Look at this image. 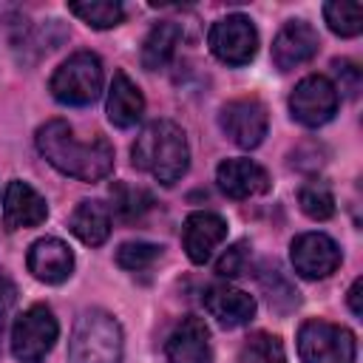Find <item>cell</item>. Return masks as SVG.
I'll return each mask as SVG.
<instances>
[{
	"instance_id": "1",
	"label": "cell",
	"mask_w": 363,
	"mask_h": 363,
	"mask_svg": "<svg viewBox=\"0 0 363 363\" xmlns=\"http://www.w3.org/2000/svg\"><path fill=\"white\" fill-rule=\"evenodd\" d=\"M37 150L62 176L79 182H99L113 170V147L105 136L79 142L65 119H51L37 128Z\"/></svg>"
},
{
	"instance_id": "2",
	"label": "cell",
	"mask_w": 363,
	"mask_h": 363,
	"mask_svg": "<svg viewBox=\"0 0 363 363\" xmlns=\"http://www.w3.org/2000/svg\"><path fill=\"white\" fill-rule=\"evenodd\" d=\"M133 167L147 170L159 184H176L190 167V147L184 130L170 119L150 122L130 147Z\"/></svg>"
},
{
	"instance_id": "3",
	"label": "cell",
	"mask_w": 363,
	"mask_h": 363,
	"mask_svg": "<svg viewBox=\"0 0 363 363\" xmlns=\"http://www.w3.org/2000/svg\"><path fill=\"white\" fill-rule=\"evenodd\" d=\"M122 326L105 309H85L68 340V363H122Z\"/></svg>"
},
{
	"instance_id": "4",
	"label": "cell",
	"mask_w": 363,
	"mask_h": 363,
	"mask_svg": "<svg viewBox=\"0 0 363 363\" xmlns=\"http://www.w3.org/2000/svg\"><path fill=\"white\" fill-rule=\"evenodd\" d=\"M48 91L62 105H91L102 94V62L94 51H77L71 54L48 82Z\"/></svg>"
},
{
	"instance_id": "5",
	"label": "cell",
	"mask_w": 363,
	"mask_h": 363,
	"mask_svg": "<svg viewBox=\"0 0 363 363\" xmlns=\"http://www.w3.org/2000/svg\"><path fill=\"white\" fill-rule=\"evenodd\" d=\"M298 354L303 363H354L357 340L346 326L306 320L298 329Z\"/></svg>"
},
{
	"instance_id": "6",
	"label": "cell",
	"mask_w": 363,
	"mask_h": 363,
	"mask_svg": "<svg viewBox=\"0 0 363 363\" xmlns=\"http://www.w3.org/2000/svg\"><path fill=\"white\" fill-rule=\"evenodd\" d=\"M60 323L45 303H31L11 326V354L20 363H43L54 349Z\"/></svg>"
},
{
	"instance_id": "7",
	"label": "cell",
	"mask_w": 363,
	"mask_h": 363,
	"mask_svg": "<svg viewBox=\"0 0 363 363\" xmlns=\"http://www.w3.org/2000/svg\"><path fill=\"white\" fill-rule=\"evenodd\" d=\"M337 88L329 77L323 74H309L303 77L292 94H289V113L295 122L306 128H320L337 113Z\"/></svg>"
},
{
	"instance_id": "8",
	"label": "cell",
	"mask_w": 363,
	"mask_h": 363,
	"mask_svg": "<svg viewBox=\"0 0 363 363\" xmlns=\"http://www.w3.org/2000/svg\"><path fill=\"white\" fill-rule=\"evenodd\" d=\"M210 51L227 65H247L258 51V31L247 14H227L210 26Z\"/></svg>"
},
{
	"instance_id": "9",
	"label": "cell",
	"mask_w": 363,
	"mask_h": 363,
	"mask_svg": "<svg viewBox=\"0 0 363 363\" xmlns=\"http://www.w3.org/2000/svg\"><path fill=\"white\" fill-rule=\"evenodd\" d=\"M218 125L233 145L252 150L264 142V136L269 130V113H267V105L261 99L241 96V99H233L221 108Z\"/></svg>"
},
{
	"instance_id": "10",
	"label": "cell",
	"mask_w": 363,
	"mask_h": 363,
	"mask_svg": "<svg viewBox=\"0 0 363 363\" xmlns=\"http://www.w3.org/2000/svg\"><path fill=\"white\" fill-rule=\"evenodd\" d=\"M289 261L301 278L318 281V278H329L340 267L343 255L337 241L329 238L326 233H301L289 244Z\"/></svg>"
},
{
	"instance_id": "11",
	"label": "cell",
	"mask_w": 363,
	"mask_h": 363,
	"mask_svg": "<svg viewBox=\"0 0 363 363\" xmlns=\"http://www.w3.org/2000/svg\"><path fill=\"white\" fill-rule=\"evenodd\" d=\"M320 48L318 31L306 20H286L272 40V62L278 71H292L309 62Z\"/></svg>"
},
{
	"instance_id": "12",
	"label": "cell",
	"mask_w": 363,
	"mask_h": 363,
	"mask_svg": "<svg viewBox=\"0 0 363 363\" xmlns=\"http://www.w3.org/2000/svg\"><path fill=\"white\" fill-rule=\"evenodd\" d=\"M227 238V221L218 216V213H210V210H199V213H190L184 218V227H182V247L187 252V258L193 264H204L210 261L213 250Z\"/></svg>"
},
{
	"instance_id": "13",
	"label": "cell",
	"mask_w": 363,
	"mask_h": 363,
	"mask_svg": "<svg viewBox=\"0 0 363 363\" xmlns=\"http://www.w3.org/2000/svg\"><path fill=\"white\" fill-rule=\"evenodd\" d=\"M26 267L43 284H62L74 272V252H71V247L65 241L45 235V238H37L28 247Z\"/></svg>"
},
{
	"instance_id": "14",
	"label": "cell",
	"mask_w": 363,
	"mask_h": 363,
	"mask_svg": "<svg viewBox=\"0 0 363 363\" xmlns=\"http://www.w3.org/2000/svg\"><path fill=\"white\" fill-rule=\"evenodd\" d=\"M48 218V204L45 199L23 179H11L3 196V221L9 230H26L37 227Z\"/></svg>"
},
{
	"instance_id": "15",
	"label": "cell",
	"mask_w": 363,
	"mask_h": 363,
	"mask_svg": "<svg viewBox=\"0 0 363 363\" xmlns=\"http://www.w3.org/2000/svg\"><path fill=\"white\" fill-rule=\"evenodd\" d=\"M167 363H210V329L201 318L187 315L164 343Z\"/></svg>"
},
{
	"instance_id": "16",
	"label": "cell",
	"mask_w": 363,
	"mask_h": 363,
	"mask_svg": "<svg viewBox=\"0 0 363 363\" xmlns=\"http://www.w3.org/2000/svg\"><path fill=\"white\" fill-rule=\"evenodd\" d=\"M218 190L230 199H250L269 190V176L252 159H224L216 167Z\"/></svg>"
},
{
	"instance_id": "17",
	"label": "cell",
	"mask_w": 363,
	"mask_h": 363,
	"mask_svg": "<svg viewBox=\"0 0 363 363\" xmlns=\"http://www.w3.org/2000/svg\"><path fill=\"white\" fill-rule=\"evenodd\" d=\"M204 309L210 312V318H216L218 326L224 329H238L244 323L252 320L255 315V301L252 295H247L238 286L230 284H216L204 292Z\"/></svg>"
},
{
	"instance_id": "18",
	"label": "cell",
	"mask_w": 363,
	"mask_h": 363,
	"mask_svg": "<svg viewBox=\"0 0 363 363\" xmlns=\"http://www.w3.org/2000/svg\"><path fill=\"white\" fill-rule=\"evenodd\" d=\"M108 119L113 128H133L142 113H145V96L139 91V85L125 74V71H113L111 88H108Z\"/></svg>"
},
{
	"instance_id": "19",
	"label": "cell",
	"mask_w": 363,
	"mask_h": 363,
	"mask_svg": "<svg viewBox=\"0 0 363 363\" xmlns=\"http://www.w3.org/2000/svg\"><path fill=\"white\" fill-rule=\"evenodd\" d=\"M68 230L88 247H99L111 235V213L102 201H79L68 218Z\"/></svg>"
},
{
	"instance_id": "20",
	"label": "cell",
	"mask_w": 363,
	"mask_h": 363,
	"mask_svg": "<svg viewBox=\"0 0 363 363\" xmlns=\"http://www.w3.org/2000/svg\"><path fill=\"white\" fill-rule=\"evenodd\" d=\"M179 40H182V26H179V23H173V20L156 23V26L147 31L145 43H142V65H145L147 71L164 68V65L170 62L176 45H179Z\"/></svg>"
},
{
	"instance_id": "21",
	"label": "cell",
	"mask_w": 363,
	"mask_h": 363,
	"mask_svg": "<svg viewBox=\"0 0 363 363\" xmlns=\"http://www.w3.org/2000/svg\"><path fill=\"white\" fill-rule=\"evenodd\" d=\"M68 11L79 17L85 26L105 31L125 20V9L119 0H85V3H68Z\"/></svg>"
},
{
	"instance_id": "22",
	"label": "cell",
	"mask_w": 363,
	"mask_h": 363,
	"mask_svg": "<svg viewBox=\"0 0 363 363\" xmlns=\"http://www.w3.org/2000/svg\"><path fill=\"white\" fill-rule=\"evenodd\" d=\"M323 20L332 34L354 37L363 28V6L352 3V0H329V3H323Z\"/></svg>"
},
{
	"instance_id": "23",
	"label": "cell",
	"mask_w": 363,
	"mask_h": 363,
	"mask_svg": "<svg viewBox=\"0 0 363 363\" xmlns=\"http://www.w3.org/2000/svg\"><path fill=\"white\" fill-rule=\"evenodd\" d=\"M111 199H113V210L122 221H136L153 207V196L145 187H133L125 182H116L111 187Z\"/></svg>"
},
{
	"instance_id": "24",
	"label": "cell",
	"mask_w": 363,
	"mask_h": 363,
	"mask_svg": "<svg viewBox=\"0 0 363 363\" xmlns=\"http://www.w3.org/2000/svg\"><path fill=\"white\" fill-rule=\"evenodd\" d=\"M238 363H286L281 337L267 335V332L250 335L238 352Z\"/></svg>"
},
{
	"instance_id": "25",
	"label": "cell",
	"mask_w": 363,
	"mask_h": 363,
	"mask_svg": "<svg viewBox=\"0 0 363 363\" xmlns=\"http://www.w3.org/2000/svg\"><path fill=\"white\" fill-rule=\"evenodd\" d=\"M261 289L267 292L269 306H272V309H278V312H289V309H295V306L301 303L298 289L286 281V275H284L278 267L264 269V275H261Z\"/></svg>"
},
{
	"instance_id": "26",
	"label": "cell",
	"mask_w": 363,
	"mask_h": 363,
	"mask_svg": "<svg viewBox=\"0 0 363 363\" xmlns=\"http://www.w3.org/2000/svg\"><path fill=\"white\" fill-rule=\"evenodd\" d=\"M298 204L312 221H326L335 216V196L323 182H309L298 190Z\"/></svg>"
},
{
	"instance_id": "27",
	"label": "cell",
	"mask_w": 363,
	"mask_h": 363,
	"mask_svg": "<svg viewBox=\"0 0 363 363\" xmlns=\"http://www.w3.org/2000/svg\"><path fill=\"white\" fill-rule=\"evenodd\" d=\"M162 244H153V241H125L119 250H116V264L122 269H130V272H139V269H147L153 261L162 258Z\"/></svg>"
},
{
	"instance_id": "28",
	"label": "cell",
	"mask_w": 363,
	"mask_h": 363,
	"mask_svg": "<svg viewBox=\"0 0 363 363\" xmlns=\"http://www.w3.org/2000/svg\"><path fill=\"white\" fill-rule=\"evenodd\" d=\"M247 258H250V244H247V241H238V244H233V247L218 258L216 272H218L221 278L244 275V269H247Z\"/></svg>"
},
{
	"instance_id": "29",
	"label": "cell",
	"mask_w": 363,
	"mask_h": 363,
	"mask_svg": "<svg viewBox=\"0 0 363 363\" xmlns=\"http://www.w3.org/2000/svg\"><path fill=\"white\" fill-rule=\"evenodd\" d=\"M335 74L340 79V91L346 96H354L357 94V85H360V71L349 60H335Z\"/></svg>"
},
{
	"instance_id": "30",
	"label": "cell",
	"mask_w": 363,
	"mask_h": 363,
	"mask_svg": "<svg viewBox=\"0 0 363 363\" xmlns=\"http://www.w3.org/2000/svg\"><path fill=\"white\" fill-rule=\"evenodd\" d=\"M360 298H363V278H357L352 286H349V295H346V301H349V309H352V315H363V303H360Z\"/></svg>"
},
{
	"instance_id": "31",
	"label": "cell",
	"mask_w": 363,
	"mask_h": 363,
	"mask_svg": "<svg viewBox=\"0 0 363 363\" xmlns=\"http://www.w3.org/2000/svg\"><path fill=\"white\" fill-rule=\"evenodd\" d=\"M14 298H17V289H14V284H11V281H6V278H0V320H3L6 309L14 303Z\"/></svg>"
}]
</instances>
